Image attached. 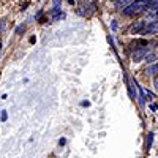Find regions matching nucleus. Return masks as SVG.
I'll return each instance as SVG.
<instances>
[{
  "mask_svg": "<svg viewBox=\"0 0 158 158\" xmlns=\"http://www.w3.org/2000/svg\"><path fill=\"white\" fill-rule=\"evenodd\" d=\"M67 2H68L70 5H74V2H76V0H67Z\"/></svg>",
  "mask_w": 158,
  "mask_h": 158,
  "instance_id": "17",
  "label": "nucleus"
},
{
  "mask_svg": "<svg viewBox=\"0 0 158 158\" xmlns=\"http://www.w3.org/2000/svg\"><path fill=\"white\" fill-rule=\"evenodd\" d=\"M130 46H131L130 49H131V51L135 52V51H138V49H142V48H147V46H149V43L146 41V40H138V41H133V43H131Z\"/></svg>",
  "mask_w": 158,
  "mask_h": 158,
  "instance_id": "4",
  "label": "nucleus"
},
{
  "mask_svg": "<svg viewBox=\"0 0 158 158\" xmlns=\"http://www.w3.org/2000/svg\"><path fill=\"white\" fill-rule=\"evenodd\" d=\"M76 13H77L79 16H84V15H85V11H84V8H77V11H76Z\"/></svg>",
  "mask_w": 158,
  "mask_h": 158,
  "instance_id": "12",
  "label": "nucleus"
},
{
  "mask_svg": "<svg viewBox=\"0 0 158 158\" xmlns=\"http://www.w3.org/2000/svg\"><path fill=\"white\" fill-rule=\"evenodd\" d=\"M147 5H149V0H136L131 5H128L125 10H122V13L125 16H135V15H139V13L146 11Z\"/></svg>",
  "mask_w": 158,
  "mask_h": 158,
  "instance_id": "1",
  "label": "nucleus"
},
{
  "mask_svg": "<svg viewBox=\"0 0 158 158\" xmlns=\"http://www.w3.org/2000/svg\"><path fill=\"white\" fill-rule=\"evenodd\" d=\"M155 90H156V92H158V76H156V77H155Z\"/></svg>",
  "mask_w": 158,
  "mask_h": 158,
  "instance_id": "14",
  "label": "nucleus"
},
{
  "mask_svg": "<svg viewBox=\"0 0 158 158\" xmlns=\"http://www.w3.org/2000/svg\"><path fill=\"white\" fill-rule=\"evenodd\" d=\"M147 76H152V77H156L158 76V63H152L150 67H147L146 70Z\"/></svg>",
  "mask_w": 158,
  "mask_h": 158,
  "instance_id": "7",
  "label": "nucleus"
},
{
  "mask_svg": "<svg viewBox=\"0 0 158 158\" xmlns=\"http://www.w3.org/2000/svg\"><path fill=\"white\" fill-rule=\"evenodd\" d=\"M152 142H153V133H149L147 135V139H146V149L147 150L152 147Z\"/></svg>",
  "mask_w": 158,
  "mask_h": 158,
  "instance_id": "9",
  "label": "nucleus"
},
{
  "mask_svg": "<svg viewBox=\"0 0 158 158\" xmlns=\"http://www.w3.org/2000/svg\"><path fill=\"white\" fill-rule=\"evenodd\" d=\"M65 142H67V139H65V138H62V139H60V142H59V144H60V146H65Z\"/></svg>",
  "mask_w": 158,
  "mask_h": 158,
  "instance_id": "15",
  "label": "nucleus"
},
{
  "mask_svg": "<svg viewBox=\"0 0 158 158\" xmlns=\"http://www.w3.org/2000/svg\"><path fill=\"white\" fill-rule=\"evenodd\" d=\"M146 21H138V22H135L133 25L130 27V33L131 35H136V33H142L144 30H146Z\"/></svg>",
  "mask_w": 158,
  "mask_h": 158,
  "instance_id": "3",
  "label": "nucleus"
},
{
  "mask_svg": "<svg viewBox=\"0 0 158 158\" xmlns=\"http://www.w3.org/2000/svg\"><path fill=\"white\" fill-rule=\"evenodd\" d=\"M156 57H158L156 52H150V54H147V56H146V62H147V63H155Z\"/></svg>",
  "mask_w": 158,
  "mask_h": 158,
  "instance_id": "8",
  "label": "nucleus"
},
{
  "mask_svg": "<svg viewBox=\"0 0 158 158\" xmlns=\"http://www.w3.org/2000/svg\"><path fill=\"white\" fill-rule=\"evenodd\" d=\"M60 2H62V0H52V5H54V8H59Z\"/></svg>",
  "mask_w": 158,
  "mask_h": 158,
  "instance_id": "13",
  "label": "nucleus"
},
{
  "mask_svg": "<svg viewBox=\"0 0 158 158\" xmlns=\"http://www.w3.org/2000/svg\"><path fill=\"white\" fill-rule=\"evenodd\" d=\"M144 94H146V98H149V100H153V94L150 90H144Z\"/></svg>",
  "mask_w": 158,
  "mask_h": 158,
  "instance_id": "11",
  "label": "nucleus"
},
{
  "mask_svg": "<svg viewBox=\"0 0 158 158\" xmlns=\"http://www.w3.org/2000/svg\"><path fill=\"white\" fill-rule=\"evenodd\" d=\"M156 30H158V21H153V22H149V25L146 27V30L142 32V35H150Z\"/></svg>",
  "mask_w": 158,
  "mask_h": 158,
  "instance_id": "5",
  "label": "nucleus"
},
{
  "mask_svg": "<svg viewBox=\"0 0 158 158\" xmlns=\"http://www.w3.org/2000/svg\"><path fill=\"white\" fill-rule=\"evenodd\" d=\"M18 33H21V32H24V25H22V27H18V30H16Z\"/></svg>",
  "mask_w": 158,
  "mask_h": 158,
  "instance_id": "16",
  "label": "nucleus"
},
{
  "mask_svg": "<svg viewBox=\"0 0 158 158\" xmlns=\"http://www.w3.org/2000/svg\"><path fill=\"white\" fill-rule=\"evenodd\" d=\"M130 2H131V0H114L112 5H114L117 10H125L128 5H131Z\"/></svg>",
  "mask_w": 158,
  "mask_h": 158,
  "instance_id": "6",
  "label": "nucleus"
},
{
  "mask_svg": "<svg viewBox=\"0 0 158 158\" xmlns=\"http://www.w3.org/2000/svg\"><path fill=\"white\" fill-rule=\"evenodd\" d=\"M6 118H8V112H6V111H2V114H0V120L5 122Z\"/></svg>",
  "mask_w": 158,
  "mask_h": 158,
  "instance_id": "10",
  "label": "nucleus"
},
{
  "mask_svg": "<svg viewBox=\"0 0 158 158\" xmlns=\"http://www.w3.org/2000/svg\"><path fill=\"white\" fill-rule=\"evenodd\" d=\"M147 54H149V48L138 49V51H135V52H133V56H131V60H133L135 63H138V62H141V60L146 59V56H147Z\"/></svg>",
  "mask_w": 158,
  "mask_h": 158,
  "instance_id": "2",
  "label": "nucleus"
}]
</instances>
